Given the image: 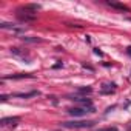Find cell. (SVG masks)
Returning a JSON list of instances; mask_svg holds the SVG:
<instances>
[{"label": "cell", "instance_id": "1", "mask_svg": "<svg viewBox=\"0 0 131 131\" xmlns=\"http://www.w3.org/2000/svg\"><path fill=\"white\" fill-rule=\"evenodd\" d=\"M94 120H73V122H62L65 128H91L94 126Z\"/></svg>", "mask_w": 131, "mask_h": 131}, {"label": "cell", "instance_id": "9", "mask_svg": "<svg viewBox=\"0 0 131 131\" xmlns=\"http://www.w3.org/2000/svg\"><path fill=\"white\" fill-rule=\"evenodd\" d=\"M23 9H26V11H29V13H37L39 9H42V6L40 5H37V3H28V5H25L23 6Z\"/></svg>", "mask_w": 131, "mask_h": 131}, {"label": "cell", "instance_id": "10", "mask_svg": "<svg viewBox=\"0 0 131 131\" xmlns=\"http://www.w3.org/2000/svg\"><path fill=\"white\" fill-rule=\"evenodd\" d=\"M40 93L39 91H31V93H17L14 94L16 97H22V99H28V97H34V96H39Z\"/></svg>", "mask_w": 131, "mask_h": 131}, {"label": "cell", "instance_id": "17", "mask_svg": "<svg viewBox=\"0 0 131 131\" xmlns=\"http://www.w3.org/2000/svg\"><path fill=\"white\" fill-rule=\"evenodd\" d=\"M126 54H128V56H131V46H128V48H126Z\"/></svg>", "mask_w": 131, "mask_h": 131}, {"label": "cell", "instance_id": "2", "mask_svg": "<svg viewBox=\"0 0 131 131\" xmlns=\"http://www.w3.org/2000/svg\"><path fill=\"white\" fill-rule=\"evenodd\" d=\"M86 113H94L93 106H74V108H68V114H71L73 117H82Z\"/></svg>", "mask_w": 131, "mask_h": 131}, {"label": "cell", "instance_id": "7", "mask_svg": "<svg viewBox=\"0 0 131 131\" xmlns=\"http://www.w3.org/2000/svg\"><path fill=\"white\" fill-rule=\"evenodd\" d=\"M0 28H3V29H13V31H16V32H22V31H23L22 28H17L14 23H6V22H2V23H0Z\"/></svg>", "mask_w": 131, "mask_h": 131}, {"label": "cell", "instance_id": "6", "mask_svg": "<svg viewBox=\"0 0 131 131\" xmlns=\"http://www.w3.org/2000/svg\"><path fill=\"white\" fill-rule=\"evenodd\" d=\"M70 99H71V100H74V102H79V103H82L83 106H93V105H91V100H90V99H86V97H79V96H70Z\"/></svg>", "mask_w": 131, "mask_h": 131}, {"label": "cell", "instance_id": "5", "mask_svg": "<svg viewBox=\"0 0 131 131\" xmlns=\"http://www.w3.org/2000/svg\"><path fill=\"white\" fill-rule=\"evenodd\" d=\"M3 79H14V80H19V79H34V74L31 73H20V74H11V76H6Z\"/></svg>", "mask_w": 131, "mask_h": 131}, {"label": "cell", "instance_id": "11", "mask_svg": "<svg viewBox=\"0 0 131 131\" xmlns=\"http://www.w3.org/2000/svg\"><path fill=\"white\" fill-rule=\"evenodd\" d=\"M25 43H40L42 42V39H39V37H29V36H23V37H20Z\"/></svg>", "mask_w": 131, "mask_h": 131}, {"label": "cell", "instance_id": "14", "mask_svg": "<svg viewBox=\"0 0 131 131\" xmlns=\"http://www.w3.org/2000/svg\"><path fill=\"white\" fill-rule=\"evenodd\" d=\"M97 131H117V128L116 126H106V128H100Z\"/></svg>", "mask_w": 131, "mask_h": 131}, {"label": "cell", "instance_id": "3", "mask_svg": "<svg viewBox=\"0 0 131 131\" xmlns=\"http://www.w3.org/2000/svg\"><path fill=\"white\" fill-rule=\"evenodd\" d=\"M17 17H19L22 22H32V20H36V14H34V13H29V11H26V9H23V8L17 9Z\"/></svg>", "mask_w": 131, "mask_h": 131}, {"label": "cell", "instance_id": "16", "mask_svg": "<svg viewBox=\"0 0 131 131\" xmlns=\"http://www.w3.org/2000/svg\"><path fill=\"white\" fill-rule=\"evenodd\" d=\"M0 100H2V102H6V100H8V96H6V94H3L2 97H0Z\"/></svg>", "mask_w": 131, "mask_h": 131}, {"label": "cell", "instance_id": "13", "mask_svg": "<svg viewBox=\"0 0 131 131\" xmlns=\"http://www.w3.org/2000/svg\"><path fill=\"white\" fill-rule=\"evenodd\" d=\"M93 88L91 86H85V88H77V94H91Z\"/></svg>", "mask_w": 131, "mask_h": 131}, {"label": "cell", "instance_id": "4", "mask_svg": "<svg viewBox=\"0 0 131 131\" xmlns=\"http://www.w3.org/2000/svg\"><path fill=\"white\" fill-rule=\"evenodd\" d=\"M20 122L19 117H3L2 120H0V123H2V126H9V128H14L17 126V123Z\"/></svg>", "mask_w": 131, "mask_h": 131}, {"label": "cell", "instance_id": "8", "mask_svg": "<svg viewBox=\"0 0 131 131\" xmlns=\"http://www.w3.org/2000/svg\"><path fill=\"white\" fill-rule=\"evenodd\" d=\"M11 54L16 56V57H22V59L28 57V52L25 49H20V48H11Z\"/></svg>", "mask_w": 131, "mask_h": 131}, {"label": "cell", "instance_id": "12", "mask_svg": "<svg viewBox=\"0 0 131 131\" xmlns=\"http://www.w3.org/2000/svg\"><path fill=\"white\" fill-rule=\"evenodd\" d=\"M108 5H110V6H113V8H116V9H120V11H129V9H128V6H125V5H122V3L108 2Z\"/></svg>", "mask_w": 131, "mask_h": 131}, {"label": "cell", "instance_id": "15", "mask_svg": "<svg viewBox=\"0 0 131 131\" xmlns=\"http://www.w3.org/2000/svg\"><path fill=\"white\" fill-rule=\"evenodd\" d=\"M94 54H97V56H103V52L99 51V48H94Z\"/></svg>", "mask_w": 131, "mask_h": 131}]
</instances>
